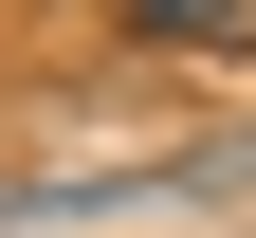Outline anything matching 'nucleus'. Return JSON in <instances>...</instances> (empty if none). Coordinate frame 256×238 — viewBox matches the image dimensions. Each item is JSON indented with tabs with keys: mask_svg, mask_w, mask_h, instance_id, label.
Instances as JSON below:
<instances>
[{
	"mask_svg": "<svg viewBox=\"0 0 256 238\" xmlns=\"http://www.w3.org/2000/svg\"><path fill=\"white\" fill-rule=\"evenodd\" d=\"M110 19H128L146 55H238V37H256V0H110Z\"/></svg>",
	"mask_w": 256,
	"mask_h": 238,
	"instance_id": "nucleus-1",
	"label": "nucleus"
}]
</instances>
